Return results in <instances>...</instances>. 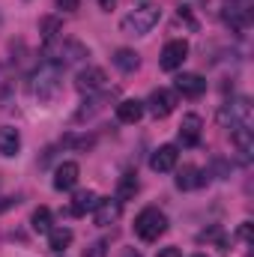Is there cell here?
Masks as SVG:
<instances>
[{
	"mask_svg": "<svg viewBox=\"0 0 254 257\" xmlns=\"http://www.w3.org/2000/svg\"><path fill=\"white\" fill-rule=\"evenodd\" d=\"M60 90H63V66L51 63V60H42L27 78V93L36 102H54Z\"/></svg>",
	"mask_w": 254,
	"mask_h": 257,
	"instance_id": "cell-1",
	"label": "cell"
},
{
	"mask_svg": "<svg viewBox=\"0 0 254 257\" xmlns=\"http://www.w3.org/2000/svg\"><path fill=\"white\" fill-rule=\"evenodd\" d=\"M159 21H162V9H159L156 3H144V6H138V9H132L129 15H123L120 30H123L126 36H147Z\"/></svg>",
	"mask_w": 254,
	"mask_h": 257,
	"instance_id": "cell-2",
	"label": "cell"
},
{
	"mask_svg": "<svg viewBox=\"0 0 254 257\" xmlns=\"http://www.w3.org/2000/svg\"><path fill=\"white\" fill-rule=\"evenodd\" d=\"M251 120H254V111H251V102H248L245 96L230 99V102H224V105L218 108V126L221 128H230V132H236V128H251Z\"/></svg>",
	"mask_w": 254,
	"mask_h": 257,
	"instance_id": "cell-3",
	"label": "cell"
},
{
	"mask_svg": "<svg viewBox=\"0 0 254 257\" xmlns=\"http://www.w3.org/2000/svg\"><path fill=\"white\" fill-rule=\"evenodd\" d=\"M165 230H168V215H165L162 209L147 206V209L138 212V218H135V233H138V239H144V242H156Z\"/></svg>",
	"mask_w": 254,
	"mask_h": 257,
	"instance_id": "cell-4",
	"label": "cell"
},
{
	"mask_svg": "<svg viewBox=\"0 0 254 257\" xmlns=\"http://www.w3.org/2000/svg\"><path fill=\"white\" fill-rule=\"evenodd\" d=\"M45 57L57 66H69V63H78V60L90 57V51H87V45H81L75 39H63V42L54 39V42L45 45Z\"/></svg>",
	"mask_w": 254,
	"mask_h": 257,
	"instance_id": "cell-5",
	"label": "cell"
},
{
	"mask_svg": "<svg viewBox=\"0 0 254 257\" xmlns=\"http://www.w3.org/2000/svg\"><path fill=\"white\" fill-rule=\"evenodd\" d=\"M174 108H177V96L171 93V90H153L150 93V99L144 102V111H150L156 120H165V117H171L174 114Z\"/></svg>",
	"mask_w": 254,
	"mask_h": 257,
	"instance_id": "cell-6",
	"label": "cell"
},
{
	"mask_svg": "<svg viewBox=\"0 0 254 257\" xmlns=\"http://www.w3.org/2000/svg\"><path fill=\"white\" fill-rule=\"evenodd\" d=\"M105 72L99 69V66H87V69H81L78 72V78H75V87H78V93H84V96H96V93H102L105 90Z\"/></svg>",
	"mask_w": 254,
	"mask_h": 257,
	"instance_id": "cell-7",
	"label": "cell"
},
{
	"mask_svg": "<svg viewBox=\"0 0 254 257\" xmlns=\"http://www.w3.org/2000/svg\"><path fill=\"white\" fill-rule=\"evenodd\" d=\"M186 57H189V42H186V39H171V42L162 48L159 66H162L165 72H174V69H180V66L186 63Z\"/></svg>",
	"mask_w": 254,
	"mask_h": 257,
	"instance_id": "cell-8",
	"label": "cell"
},
{
	"mask_svg": "<svg viewBox=\"0 0 254 257\" xmlns=\"http://www.w3.org/2000/svg\"><path fill=\"white\" fill-rule=\"evenodd\" d=\"M120 212H123V203L117 197H99L96 206H93V221L99 227H108V224H114L120 218Z\"/></svg>",
	"mask_w": 254,
	"mask_h": 257,
	"instance_id": "cell-9",
	"label": "cell"
},
{
	"mask_svg": "<svg viewBox=\"0 0 254 257\" xmlns=\"http://www.w3.org/2000/svg\"><path fill=\"white\" fill-rule=\"evenodd\" d=\"M177 159H180L177 147H174V144H162V147L150 156V168H153V171H159V174H168V171H174V168H177Z\"/></svg>",
	"mask_w": 254,
	"mask_h": 257,
	"instance_id": "cell-10",
	"label": "cell"
},
{
	"mask_svg": "<svg viewBox=\"0 0 254 257\" xmlns=\"http://www.w3.org/2000/svg\"><path fill=\"white\" fill-rule=\"evenodd\" d=\"M221 21H224V27H230L233 33H245L248 30V24H251V9H236V6H224L221 9Z\"/></svg>",
	"mask_w": 254,
	"mask_h": 257,
	"instance_id": "cell-11",
	"label": "cell"
},
{
	"mask_svg": "<svg viewBox=\"0 0 254 257\" xmlns=\"http://www.w3.org/2000/svg\"><path fill=\"white\" fill-rule=\"evenodd\" d=\"M177 93L186 96V99H200L206 93V81L200 75H194V72H183L177 78Z\"/></svg>",
	"mask_w": 254,
	"mask_h": 257,
	"instance_id": "cell-12",
	"label": "cell"
},
{
	"mask_svg": "<svg viewBox=\"0 0 254 257\" xmlns=\"http://www.w3.org/2000/svg\"><path fill=\"white\" fill-rule=\"evenodd\" d=\"M78 177H81V168H78L75 162H63V165H57V171H54V189H57V192H69V189H75Z\"/></svg>",
	"mask_w": 254,
	"mask_h": 257,
	"instance_id": "cell-13",
	"label": "cell"
},
{
	"mask_svg": "<svg viewBox=\"0 0 254 257\" xmlns=\"http://www.w3.org/2000/svg\"><path fill=\"white\" fill-rule=\"evenodd\" d=\"M206 183V174L194 165H183V171L177 174V189L180 192H191V189H200Z\"/></svg>",
	"mask_w": 254,
	"mask_h": 257,
	"instance_id": "cell-14",
	"label": "cell"
},
{
	"mask_svg": "<svg viewBox=\"0 0 254 257\" xmlns=\"http://www.w3.org/2000/svg\"><path fill=\"white\" fill-rule=\"evenodd\" d=\"M200 132H203V120H200L197 114H186L183 123H180V141H183L186 147H194V144L200 141Z\"/></svg>",
	"mask_w": 254,
	"mask_h": 257,
	"instance_id": "cell-15",
	"label": "cell"
},
{
	"mask_svg": "<svg viewBox=\"0 0 254 257\" xmlns=\"http://www.w3.org/2000/svg\"><path fill=\"white\" fill-rule=\"evenodd\" d=\"M144 117V102H138V99H123L120 105H117V120L120 123H138Z\"/></svg>",
	"mask_w": 254,
	"mask_h": 257,
	"instance_id": "cell-16",
	"label": "cell"
},
{
	"mask_svg": "<svg viewBox=\"0 0 254 257\" xmlns=\"http://www.w3.org/2000/svg\"><path fill=\"white\" fill-rule=\"evenodd\" d=\"M18 147H21V135H18V128L0 126V153H3V156H15Z\"/></svg>",
	"mask_w": 254,
	"mask_h": 257,
	"instance_id": "cell-17",
	"label": "cell"
},
{
	"mask_svg": "<svg viewBox=\"0 0 254 257\" xmlns=\"http://www.w3.org/2000/svg\"><path fill=\"white\" fill-rule=\"evenodd\" d=\"M230 135H233V144H236V150H239L242 162H251V153H254V135H251V128H236V132H230Z\"/></svg>",
	"mask_w": 254,
	"mask_h": 257,
	"instance_id": "cell-18",
	"label": "cell"
},
{
	"mask_svg": "<svg viewBox=\"0 0 254 257\" xmlns=\"http://www.w3.org/2000/svg\"><path fill=\"white\" fill-rule=\"evenodd\" d=\"M69 245H72V230H69V227H51V230H48V248H51V251L60 254Z\"/></svg>",
	"mask_w": 254,
	"mask_h": 257,
	"instance_id": "cell-19",
	"label": "cell"
},
{
	"mask_svg": "<svg viewBox=\"0 0 254 257\" xmlns=\"http://www.w3.org/2000/svg\"><path fill=\"white\" fill-rule=\"evenodd\" d=\"M39 33H42V39H45V45H48V42L60 39V33H63V21L54 18V15H45V18L39 21Z\"/></svg>",
	"mask_w": 254,
	"mask_h": 257,
	"instance_id": "cell-20",
	"label": "cell"
},
{
	"mask_svg": "<svg viewBox=\"0 0 254 257\" xmlns=\"http://www.w3.org/2000/svg\"><path fill=\"white\" fill-rule=\"evenodd\" d=\"M96 192H78L72 197V215H87V212H93V206H96Z\"/></svg>",
	"mask_w": 254,
	"mask_h": 257,
	"instance_id": "cell-21",
	"label": "cell"
},
{
	"mask_svg": "<svg viewBox=\"0 0 254 257\" xmlns=\"http://www.w3.org/2000/svg\"><path fill=\"white\" fill-rule=\"evenodd\" d=\"M141 189V183H138V177L135 174H123L120 177V183H117V200L123 203V200H132L135 194Z\"/></svg>",
	"mask_w": 254,
	"mask_h": 257,
	"instance_id": "cell-22",
	"label": "cell"
},
{
	"mask_svg": "<svg viewBox=\"0 0 254 257\" xmlns=\"http://www.w3.org/2000/svg\"><path fill=\"white\" fill-rule=\"evenodd\" d=\"M114 66H117L120 72H138V66H141V57H138L132 48H120V51L114 54Z\"/></svg>",
	"mask_w": 254,
	"mask_h": 257,
	"instance_id": "cell-23",
	"label": "cell"
},
{
	"mask_svg": "<svg viewBox=\"0 0 254 257\" xmlns=\"http://www.w3.org/2000/svg\"><path fill=\"white\" fill-rule=\"evenodd\" d=\"M30 224H33L36 233H48V230H51V209H48V206H39V209L33 212Z\"/></svg>",
	"mask_w": 254,
	"mask_h": 257,
	"instance_id": "cell-24",
	"label": "cell"
},
{
	"mask_svg": "<svg viewBox=\"0 0 254 257\" xmlns=\"http://www.w3.org/2000/svg\"><path fill=\"white\" fill-rule=\"evenodd\" d=\"M63 147H72V150H90L93 147V138L90 135H66L63 138Z\"/></svg>",
	"mask_w": 254,
	"mask_h": 257,
	"instance_id": "cell-25",
	"label": "cell"
},
{
	"mask_svg": "<svg viewBox=\"0 0 254 257\" xmlns=\"http://www.w3.org/2000/svg\"><path fill=\"white\" fill-rule=\"evenodd\" d=\"M84 257H108V242L105 239H96L93 245L84 248Z\"/></svg>",
	"mask_w": 254,
	"mask_h": 257,
	"instance_id": "cell-26",
	"label": "cell"
},
{
	"mask_svg": "<svg viewBox=\"0 0 254 257\" xmlns=\"http://www.w3.org/2000/svg\"><path fill=\"white\" fill-rule=\"evenodd\" d=\"M81 6V0H57V9H63V12H75Z\"/></svg>",
	"mask_w": 254,
	"mask_h": 257,
	"instance_id": "cell-27",
	"label": "cell"
},
{
	"mask_svg": "<svg viewBox=\"0 0 254 257\" xmlns=\"http://www.w3.org/2000/svg\"><path fill=\"white\" fill-rule=\"evenodd\" d=\"M12 206H18V197H0V212H6Z\"/></svg>",
	"mask_w": 254,
	"mask_h": 257,
	"instance_id": "cell-28",
	"label": "cell"
},
{
	"mask_svg": "<svg viewBox=\"0 0 254 257\" xmlns=\"http://www.w3.org/2000/svg\"><path fill=\"white\" fill-rule=\"evenodd\" d=\"M254 0H224V6H236V9H251Z\"/></svg>",
	"mask_w": 254,
	"mask_h": 257,
	"instance_id": "cell-29",
	"label": "cell"
},
{
	"mask_svg": "<svg viewBox=\"0 0 254 257\" xmlns=\"http://www.w3.org/2000/svg\"><path fill=\"white\" fill-rule=\"evenodd\" d=\"M156 257H183V251H180V248H162Z\"/></svg>",
	"mask_w": 254,
	"mask_h": 257,
	"instance_id": "cell-30",
	"label": "cell"
},
{
	"mask_svg": "<svg viewBox=\"0 0 254 257\" xmlns=\"http://www.w3.org/2000/svg\"><path fill=\"white\" fill-rule=\"evenodd\" d=\"M239 236H242V239H251V224H248V221L239 227Z\"/></svg>",
	"mask_w": 254,
	"mask_h": 257,
	"instance_id": "cell-31",
	"label": "cell"
},
{
	"mask_svg": "<svg viewBox=\"0 0 254 257\" xmlns=\"http://www.w3.org/2000/svg\"><path fill=\"white\" fill-rule=\"evenodd\" d=\"M114 3H117V0H99V6H102L105 12H111V9H114Z\"/></svg>",
	"mask_w": 254,
	"mask_h": 257,
	"instance_id": "cell-32",
	"label": "cell"
},
{
	"mask_svg": "<svg viewBox=\"0 0 254 257\" xmlns=\"http://www.w3.org/2000/svg\"><path fill=\"white\" fill-rule=\"evenodd\" d=\"M123 257H141V254H138V251H126Z\"/></svg>",
	"mask_w": 254,
	"mask_h": 257,
	"instance_id": "cell-33",
	"label": "cell"
},
{
	"mask_svg": "<svg viewBox=\"0 0 254 257\" xmlns=\"http://www.w3.org/2000/svg\"><path fill=\"white\" fill-rule=\"evenodd\" d=\"M194 257H206V254H194Z\"/></svg>",
	"mask_w": 254,
	"mask_h": 257,
	"instance_id": "cell-34",
	"label": "cell"
}]
</instances>
